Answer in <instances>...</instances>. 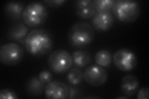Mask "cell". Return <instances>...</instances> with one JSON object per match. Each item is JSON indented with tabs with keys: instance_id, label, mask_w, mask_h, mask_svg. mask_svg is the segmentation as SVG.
Segmentation results:
<instances>
[{
	"instance_id": "25",
	"label": "cell",
	"mask_w": 149,
	"mask_h": 99,
	"mask_svg": "<svg viewBox=\"0 0 149 99\" xmlns=\"http://www.w3.org/2000/svg\"><path fill=\"white\" fill-rule=\"evenodd\" d=\"M128 97H117V98H127Z\"/></svg>"
},
{
	"instance_id": "6",
	"label": "cell",
	"mask_w": 149,
	"mask_h": 99,
	"mask_svg": "<svg viewBox=\"0 0 149 99\" xmlns=\"http://www.w3.org/2000/svg\"><path fill=\"white\" fill-rule=\"evenodd\" d=\"M24 56V50L19 45L14 42L3 44L0 48V61L6 66L17 64Z\"/></svg>"
},
{
	"instance_id": "21",
	"label": "cell",
	"mask_w": 149,
	"mask_h": 99,
	"mask_svg": "<svg viewBox=\"0 0 149 99\" xmlns=\"http://www.w3.org/2000/svg\"><path fill=\"white\" fill-rule=\"evenodd\" d=\"M38 78L40 79V81L43 84H48L50 81H52L53 78L52 74L49 71L44 70L39 74Z\"/></svg>"
},
{
	"instance_id": "5",
	"label": "cell",
	"mask_w": 149,
	"mask_h": 99,
	"mask_svg": "<svg viewBox=\"0 0 149 99\" xmlns=\"http://www.w3.org/2000/svg\"><path fill=\"white\" fill-rule=\"evenodd\" d=\"M47 64L49 69L54 73H66L73 64L72 56L65 50H55L49 56Z\"/></svg>"
},
{
	"instance_id": "12",
	"label": "cell",
	"mask_w": 149,
	"mask_h": 99,
	"mask_svg": "<svg viewBox=\"0 0 149 99\" xmlns=\"http://www.w3.org/2000/svg\"><path fill=\"white\" fill-rule=\"evenodd\" d=\"M120 90L127 97L133 96L139 89V79L134 75L127 74L124 76L120 81Z\"/></svg>"
},
{
	"instance_id": "24",
	"label": "cell",
	"mask_w": 149,
	"mask_h": 99,
	"mask_svg": "<svg viewBox=\"0 0 149 99\" xmlns=\"http://www.w3.org/2000/svg\"><path fill=\"white\" fill-rule=\"evenodd\" d=\"M69 91V98H78L80 97V91L78 90L77 88L73 87H70Z\"/></svg>"
},
{
	"instance_id": "13",
	"label": "cell",
	"mask_w": 149,
	"mask_h": 99,
	"mask_svg": "<svg viewBox=\"0 0 149 99\" xmlns=\"http://www.w3.org/2000/svg\"><path fill=\"white\" fill-rule=\"evenodd\" d=\"M29 28L24 23L17 21L10 27L8 32V38L12 41L17 42H24Z\"/></svg>"
},
{
	"instance_id": "2",
	"label": "cell",
	"mask_w": 149,
	"mask_h": 99,
	"mask_svg": "<svg viewBox=\"0 0 149 99\" xmlns=\"http://www.w3.org/2000/svg\"><path fill=\"white\" fill-rule=\"evenodd\" d=\"M95 37L93 27L89 23L79 22L70 29L68 40L71 46L75 48H83L91 44Z\"/></svg>"
},
{
	"instance_id": "16",
	"label": "cell",
	"mask_w": 149,
	"mask_h": 99,
	"mask_svg": "<svg viewBox=\"0 0 149 99\" xmlns=\"http://www.w3.org/2000/svg\"><path fill=\"white\" fill-rule=\"evenodd\" d=\"M44 89V84L40 81L38 77H32L27 82L26 91L30 96H40Z\"/></svg>"
},
{
	"instance_id": "7",
	"label": "cell",
	"mask_w": 149,
	"mask_h": 99,
	"mask_svg": "<svg viewBox=\"0 0 149 99\" xmlns=\"http://www.w3.org/2000/svg\"><path fill=\"white\" fill-rule=\"evenodd\" d=\"M115 66L123 71H130L136 67L137 58L132 51L127 48H120L116 51L113 56Z\"/></svg>"
},
{
	"instance_id": "9",
	"label": "cell",
	"mask_w": 149,
	"mask_h": 99,
	"mask_svg": "<svg viewBox=\"0 0 149 99\" xmlns=\"http://www.w3.org/2000/svg\"><path fill=\"white\" fill-rule=\"evenodd\" d=\"M69 87L59 81H52L46 84L44 89L45 96L50 99H66L69 96Z\"/></svg>"
},
{
	"instance_id": "23",
	"label": "cell",
	"mask_w": 149,
	"mask_h": 99,
	"mask_svg": "<svg viewBox=\"0 0 149 99\" xmlns=\"http://www.w3.org/2000/svg\"><path fill=\"white\" fill-rule=\"evenodd\" d=\"M65 2V0H47V1H44V3L47 4V5L54 8L61 6Z\"/></svg>"
},
{
	"instance_id": "8",
	"label": "cell",
	"mask_w": 149,
	"mask_h": 99,
	"mask_svg": "<svg viewBox=\"0 0 149 99\" xmlns=\"http://www.w3.org/2000/svg\"><path fill=\"white\" fill-rule=\"evenodd\" d=\"M85 81L92 86H102L108 79V72L99 65H91L87 67L83 72Z\"/></svg>"
},
{
	"instance_id": "15",
	"label": "cell",
	"mask_w": 149,
	"mask_h": 99,
	"mask_svg": "<svg viewBox=\"0 0 149 99\" xmlns=\"http://www.w3.org/2000/svg\"><path fill=\"white\" fill-rule=\"evenodd\" d=\"M73 63L80 68L85 67L91 61V56L90 52L86 50H77L72 54Z\"/></svg>"
},
{
	"instance_id": "22",
	"label": "cell",
	"mask_w": 149,
	"mask_h": 99,
	"mask_svg": "<svg viewBox=\"0 0 149 99\" xmlns=\"http://www.w3.org/2000/svg\"><path fill=\"white\" fill-rule=\"evenodd\" d=\"M137 98L138 99H148L149 98L148 87H144L141 89L138 92Z\"/></svg>"
},
{
	"instance_id": "19",
	"label": "cell",
	"mask_w": 149,
	"mask_h": 99,
	"mask_svg": "<svg viewBox=\"0 0 149 99\" xmlns=\"http://www.w3.org/2000/svg\"><path fill=\"white\" fill-rule=\"evenodd\" d=\"M94 2L96 12H111L114 1L113 0H95Z\"/></svg>"
},
{
	"instance_id": "11",
	"label": "cell",
	"mask_w": 149,
	"mask_h": 99,
	"mask_svg": "<svg viewBox=\"0 0 149 99\" xmlns=\"http://www.w3.org/2000/svg\"><path fill=\"white\" fill-rule=\"evenodd\" d=\"M75 12L83 19H90L96 14L95 2L93 0H79L74 4Z\"/></svg>"
},
{
	"instance_id": "17",
	"label": "cell",
	"mask_w": 149,
	"mask_h": 99,
	"mask_svg": "<svg viewBox=\"0 0 149 99\" xmlns=\"http://www.w3.org/2000/svg\"><path fill=\"white\" fill-rule=\"evenodd\" d=\"M95 61L97 65L101 67H109L112 61L111 53L107 50H101L96 53Z\"/></svg>"
},
{
	"instance_id": "10",
	"label": "cell",
	"mask_w": 149,
	"mask_h": 99,
	"mask_svg": "<svg viewBox=\"0 0 149 99\" xmlns=\"http://www.w3.org/2000/svg\"><path fill=\"white\" fill-rule=\"evenodd\" d=\"M114 21V16L111 12H96L92 17V27L98 31L106 32L111 29Z\"/></svg>"
},
{
	"instance_id": "3",
	"label": "cell",
	"mask_w": 149,
	"mask_h": 99,
	"mask_svg": "<svg viewBox=\"0 0 149 99\" xmlns=\"http://www.w3.org/2000/svg\"><path fill=\"white\" fill-rule=\"evenodd\" d=\"M112 11L119 21L129 23L137 19L141 15V6L138 2L130 0L114 1Z\"/></svg>"
},
{
	"instance_id": "18",
	"label": "cell",
	"mask_w": 149,
	"mask_h": 99,
	"mask_svg": "<svg viewBox=\"0 0 149 99\" xmlns=\"http://www.w3.org/2000/svg\"><path fill=\"white\" fill-rule=\"evenodd\" d=\"M83 73L77 68H74L70 71L67 75V81L69 84L73 86L80 84L83 79Z\"/></svg>"
},
{
	"instance_id": "20",
	"label": "cell",
	"mask_w": 149,
	"mask_h": 99,
	"mask_svg": "<svg viewBox=\"0 0 149 99\" xmlns=\"http://www.w3.org/2000/svg\"><path fill=\"white\" fill-rule=\"evenodd\" d=\"M0 98L16 99L18 98V96L15 92L10 89H3L0 91Z\"/></svg>"
},
{
	"instance_id": "14",
	"label": "cell",
	"mask_w": 149,
	"mask_h": 99,
	"mask_svg": "<svg viewBox=\"0 0 149 99\" xmlns=\"http://www.w3.org/2000/svg\"><path fill=\"white\" fill-rule=\"evenodd\" d=\"M24 4L21 1H9L4 7V12L11 19L19 21L24 9Z\"/></svg>"
},
{
	"instance_id": "1",
	"label": "cell",
	"mask_w": 149,
	"mask_h": 99,
	"mask_svg": "<svg viewBox=\"0 0 149 99\" xmlns=\"http://www.w3.org/2000/svg\"><path fill=\"white\" fill-rule=\"evenodd\" d=\"M24 44L30 55L40 57L48 54L53 47V38L50 32L40 28L32 30L26 36Z\"/></svg>"
},
{
	"instance_id": "4",
	"label": "cell",
	"mask_w": 149,
	"mask_h": 99,
	"mask_svg": "<svg viewBox=\"0 0 149 99\" xmlns=\"http://www.w3.org/2000/svg\"><path fill=\"white\" fill-rule=\"evenodd\" d=\"M48 10L42 3L32 2L25 7L22 19L26 26L30 27H39L47 21Z\"/></svg>"
}]
</instances>
